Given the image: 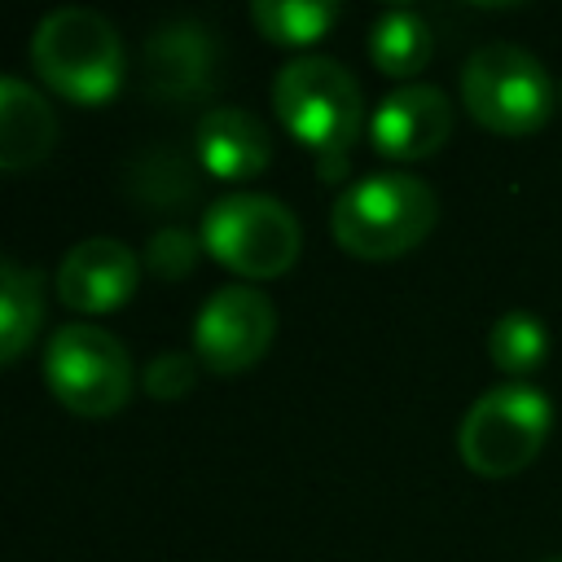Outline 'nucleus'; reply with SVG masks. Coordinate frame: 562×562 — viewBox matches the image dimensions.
<instances>
[{
	"mask_svg": "<svg viewBox=\"0 0 562 562\" xmlns=\"http://www.w3.org/2000/svg\"><path fill=\"white\" fill-rule=\"evenodd\" d=\"M44 382L75 417H114L132 395L127 347L88 321H66L44 347Z\"/></svg>",
	"mask_w": 562,
	"mask_h": 562,
	"instance_id": "0eeeda50",
	"label": "nucleus"
},
{
	"mask_svg": "<svg viewBox=\"0 0 562 562\" xmlns=\"http://www.w3.org/2000/svg\"><path fill=\"white\" fill-rule=\"evenodd\" d=\"M250 22L268 44L307 48L329 35V26L338 22V4L334 0H255Z\"/></svg>",
	"mask_w": 562,
	"mask_h": 562,
	"instance_id": "f3484780",
	"label": "nucleus"
},
{
	"mask_svg": "<svg viewBox=\"0 0 562 562\" xmlns=\"http://www.w3.org/2000/svg\"><path fill=\"white\" fill-rule=\"evenodd\" d=\"M487 351H492V364L501 373H531L549 360V329L540 325L536 312H505L492 334H487Z\"/></svg>",
	"mask_w": 562,
	"mask_h": 562,
	"instance_id": "a211bd4d",
	"label": "nucleus"
},
{
	"mask_svg": "<svg viewBox=\"0 0 562 562\" xmlns=\"http://www.w3.org/2000/svg\"><path fill=\"white\" fill-rule=\"evenodd\" d=\"M53 285H57V299L79 316L114 312L136 294L140 259L119 237H83L61 255Z\"/></svg>",
	"mask_w": 562,
	"mask_h": 562,
	"instance_id": "9d476101",
	"label": "nucleus"
},
{
	"mask_svg": "<svg viewBox=\"0 0 562 562\" xmlns=\"http://www.w3.org/2000/svg\"><path fill=\"white\" fill-rule=\"evenodd\" d=\"M145 391L154 395V400H180V395H189L193 391V382H198V360L189 356V351H158L149 364H145Z\"/></svg>",
	"mask_w": 562,
	"mask_h": 562,
	"instance_id": "aec40b11",
	"label": "nucleus"
},
{
	"mask_svg": "<svg viewBox=\"0 0 562 562\" xmlns=\"http://www.w3.org/2000/svg\"><path fill=\"white\" fill-rule=\"evenodd\" d=\"M549 562H562V558H549Z\"/></svg>",
	"mask_w": 562,
	"mask_h": 562,
	"instance_id": "412c9836",
	"label": "nucleus"
},
{
	"mask_svg": "<svg viewBox=\"0 0 562 562\" xmlns=\"http://www.w3.org/2000/svg\"><path fill=\"white\" fill-rule=\"evenodd\" d=\"M430 53H435V35H430L422 13H413V9L378 13V22L369 31V57H373V66L382 75L408 79L430 61Z\"/></svg>",
	"mask_w": 562,
	"mask_h": 562,
	"instance_id": "dca6fc26",
	"label": "nucleus"
},
{
	"mask_svg": "<svg viewBox=\"0 0 562 562\" xmlns=\"http://www.w3.org/2000/svg\"><path fill=\"white\" fill-rule=\"evenodd\" d=\"M202 250L246 281H268L294 268L303 228L294 211L268 193H228L202 211Z\"/></svg>",
	"mask_w": 562,
	"mask_h": 562,
	"instance_id": "20e7f679",
	"label": "nucleus"
},
{
	"mask_svg": "<svg viewBox=\"0 0 562 562\" xmlns=\"http://www.w3.org/2000/svg\"><path fill=\"white\" fill-rule=\"evenodd\" d=\"M461 101L474 123L496 136H531L553 114L549 70L518 44L492 40L470 53L461 70Z\"/></svg>",
	"mask_w": 562,
	"mask_h": 562,
	"instance_id": "423d86ee",
	"label": "nucleus"
},
{
	"mask_svg": "<svg viewBox=\"0 0 562 562\" xmlns=\"http://www.w3.org/2000/svg\"><path fill=\"white\" fill-rule=\"evenodd\" d=\"M193 154L211 180L241 184L268 171L272 162V136L268 127L237 105H211L193 127Z\"/></svg>",
	"mask_w": 562,
	"mask_h": 562,
	"instance_id": "f8f14e48",
	"label": "nucleus"
},
{
	"mask_svg": "<svg viewBox=\"0 0 562 562\" xmlns=\"http://www.w3.org/2000/svg\"><path fill=\"white\" fill-rule=\"evenodd\" d=\"M553 426V404L531 382H501L483 391L457 430L461 461L483 479H509L527 470Z\"/></svg>",
	"mask_w": 562,
	"mask_h": 562,
	"instance_id": "39448f33",
	"label": "nucleus"
},
{
	"mask_svg": "<svg viewBox=\"0 0 562 562\" xmlns=\"http://www.w3.org/2000/svg\"><path fill=\"white\" fill-rule=\"evenodd\" d=\"M145 92L158 105H193L206 101L220 79V40L211 26L193 18L162 22L140 53Z\"/></svg>",
	"mask_w": 562,
	"mask_h": 562,
	"instance_id": "1a4fd4ad",
	"label": "nucleus"
},
{
	"mask_svg": "<svg viewBox=\"0 0 562 562\" xmlns=\"http://www.w3.org/2000/svg\"><path fill=\"white\" fill-rule=\"evenodd\" d=\"M272 105L285 132L321 158L325 171H342L360 123L364 101L356 75L334 57H294L272 79Z\"/></svg>",
	"mask_w": 562,
	"mask_h": 562,
	"instance_id": "f03ea898",
	"label": "nucleus"
},
{
	"mask_svg": "<svg viewBox=\"0 0 562 562\" xmlns=\"http://www.w3.org/2000/svg\"><path fill=\"white\" fill-rule=\"evenodd\" d=\"M272 334H277L272 299L246 281H233L202 303L193 321V351L211 373H241L263 360Z\"/></svg>",
	"mask_w": 562,
	"mask_h": 562,
	"instance_id": "6e6552de",
	"label": "nucleus"
},
{
	"mask_svg": "<svg viewBox=\"0 0 562 562\" xmlns=\"http://www.w3.org/2000/svg\"><path fill=\"white\" fill-rule=\"evenodd\" d=\"M452 136V105L435 83H404L386 92L369 119V140L382 158L417 162L448 145Z\"/></svg>",
	"mask_w": 562,
	"mask_h": 562,
	"instance_id": "9b49d317",
	"label": "nucleus"
},
{
	"mask_svg": "<svg viewBox=\"0 0 562 562\" xmlns=\"http://www.w3.org/2000/svg\"><path fill=\"white\" fill-rule=\"evenodd\" d=\"M439 220V198L408 171H373L338 193L329 211L334 241L356 259H400L426 241Z\"/></svg>",
	"mask_w": 562,
	"mask_h": 562,
	"instance_id": "f257e3e1",
	"label": "nucleus"
},
{
	"mask_svg": "<svg viewBox=\"0 0 562 562\" xmlns=\"http://www.w3.org/2000/svg\"><path fill=\"white\" fill-rule=\"evenodd\" d=\"M198 154L189 158L176 145H149L127 162L123 189L136 206H149L154 215H176L198 202Z\"/></svg>",
	"mask_w": 562,
	"mask_h": 562,
	"instance_id": "4468645a",
	"label": "nucleus"
},
{
	"mask_svg": "<svg viewBox=\"0 0 562 562\" xmlns=\"http://www.w3.org/2000/svg\"><path fill=\"white\" fill-rule=\"evenodd\" d=\"M57 145L53 105L22 79L0 75V176L40 167Z\"/></svg>",
	"mask_w": 562,
	"mask_h": 562,
	"instance_id": "ddd939ff",
	"label": "nucleus"
},
{
	"mask_svg": "<svg viewBox=\"0 0 562 562\" xmlns=\"http://www.w3.org/2000/svg\"><path fill=\"white\" fill-rule=\"evenodd\" d=\"M35 75L75 105H105L127 75V53L114 22L97 9H53L31 35Z\"/></svg>",
	"mask_w": 562,
	"mask_h": 562,
	"instance_id": "7ed1b4c3",
	"label": "nucleus"
},
{
	"mask_svg": "<svg viewBox=\"0 0 562 562\" xmlns=\"http://www.w3.org/2000/svg\"><path fill=\"white\" fill-rule=\"evenodd\" d=\"M198 255H202V237H193L189 228L167 224V228H158V233L149 237V246H145V268H149L158 281H184V277L193 272Z\"/></svg>",
	"mask_w": 562,
	"mask_h": 562,
	"instance_id": "6ab92c4d",
	"label": "nucleus"
},
{
	"mask_svg": "<svg viewBox=\"0 0 562 562\" xmlns=\"http://www.w3.org/2000/svg\"><path fill=\"white\" fill-rule=\"evenodd\" d=\"M40 321H44L40 272L0 255V364H13L35 342Z\"/></svg>",
	"mask_w": 562,
	"mask_h": 562,
	"instance_id": "2eb2a0df",
	"label": "nucleus"
}]
</instances>
